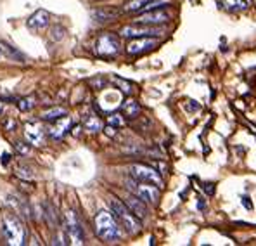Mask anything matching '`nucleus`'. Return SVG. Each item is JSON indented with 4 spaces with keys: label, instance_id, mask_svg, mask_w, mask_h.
Segmentation results:
<instances>
[{
    "label": "nucleus",
    "instance_id": "nucleus-1",
    "mask_svg": "<svg viewBox=\"0 0 256 246\" xmlns=\"http://www.w3.org/2000/svg\"><path fill=\"white\" fill-rule=\"evenodd\" d=\"M94 225H96V234L102 241L111 243V241H118L120 237H122V225H120L114 213H111V211L100 210L99 213L96 215Z\"/></svg>",
    "mask_w": 256,
    "mask_h": 246
},
{
    "label": "nucleus",
    "instance_id": "nucleus-2",
    "mask_svg": "<svg viewBox=\"0 0 256 246\" xmlns=\"http://www.w3.org/2000/svg\"><path fill=\"white\" fill-rule=\"evenodd\" d=\"M109 206H111V211L114 213L116 220L120 222V225H122L128 234L140 232L142 230L140 218L132 213V210L126 206L125 201H122V199H118V198H111L109 199Z\"/></svg>",
    "mask_w": 256,
    "mask_h": 246
},
{
    "label": "nucleus",
    "instance_id": "nucleus-3",
    "mask_svg": "<svg viewBox=\"0 0 256 246\" xmlns=\"http://www.w3.org/2000/svg\"><path fill=\"white\" fill-rule=\"evenodd\" d=\"M4 232H6V237L10 244H16V246L24 244L26 229L18 215L14 213L4 215Z\"/></svg>",
    "mask_w": 256,
    "mask_h": 246
},
{
    "label": "nucleus",
    "instance_id": "nucleus-4",
    "mask_svg": "<svg viewBox=\"0 0 256 246\" xmlns=\"http://www.w3.org/2000/svg\"><path fill=\"white\" fill-rule=\"evenodd\" d=\"M126 189L132 194L138 196L140 199H144L148 205H156L158 199H160V187L148 182H140V180H126Z\"/></svg>",
    "mask_w": 256,
    "mask_h": 246
},
{
    "label": "nucleus",
    "instance_id": "nucleus-5",
    "mask_svg": "<svg viewBox=\"0 0 256 246\" xmlns=\"http://www.w3.org/2000/svg\"><path fill=\"white\" fill-rule=\"evenodd\" d=\"M130 175H132V179H135V180L158 185L160 189L163 187V179H161L160 172H156V170L149 165H142V163L132 165L130 166Z\"/></svg>",
    "mask_w": 256,
    "mask_h": 246
},
{
    "label": "nucleus",
    "instance_id": "nucleus-6",
    "mask_svg": "<svg viewBox=\"0 0 256 246\" xmlns=\"http://www.w3.org/2000/svg\"><path fill=\"white\" fill-rule=\"evenodd\" d=\"M120 37L114 35V33H100L99 39L96 42V52L99 56H104V58H109V56H116L120 52Z\"/></svg>",
    "mask_w": 256,
    "mask_h": 246
},
{
    "label": "nucleus",
    "instance_id": "nucleus-7",
    "mask_svg": "<svg viewBox=\"0 0 256 246\" xmlns=\"http://www.w3.org/2000/svg\"><path fill=\"white\" fill-rule=\"evenodd\" d=\"M64 225H66V232L70 236V239L73 241L74 244H84L85 241V232L84 227L80 224V218L74 213L73 210H68L64 213Z\"/></svg>",
    "mask_w": 256,
    "mask_h": 246
},
{
    "label": "nucleus",
    "instance_id": "nucleus-8",
    "mask_svg": "<svg viewBox=\"0 0 256 246\" xmlns=\"http://www.w3.org/2000/svg\"><path fill=\"white\" fill-rule=\"evenodd\" d=\"M122 37L125 39H140V37H158L161 33H164L161 28H156V26H150V25H130V26H125L122 28Z\"/></svg>",
    "mask_w": 256,
    "mask_h": 246
},
{
    "label": "nucleus",
    "instance_id": "nucleus-9",
    "mask_svg": "<svg viewBox=\"0 0 256 246\" xmlns=\"http://www.w3.org/2000/svg\"><path fill=\"white\" fill-rule=\"evenodd\" d=\"M168 21H170V13L164 9L146 11L144 14L137 18V23H142V25H163V23Z\"/></svg>",
    "mask_w": 256,
    "mask_h": 246
},
{
    "label": "nucleus",
    "instance_id": "nucleus-10",
    "mask_svg": "<svg viewBox=\"0 0 256 246\" xmlns=\"http://www.w3.org/2000/svg\"><path fill=\"white\" fill-rule=\"evenodd\" d=\"M156 45H158V40L152 39V37H140V39H134L126 45V52L132 56L142 54V52H148L150 49H154Z\"/></svg>",
    "mask_w": 256,
    "mask_h": 246
},
{
    "label": "nucleus",
    "instance_id": "nucleus-11",
    "mask_svg": "<svg viewBox=\"0 0 256 246\" xmlns=\"http://www.w3.org/2000/svg\"><path fill=\"white\" fill-rule=\"evenodd\" d=\"M48 23H50V14H48L47 11H44V9H38L36 13H33L32 16L28 18L26 26H28L30 30H35V32H38V30L47 28Z\"/></svg>",
    "mask_w": 256,
    "mask_h": 246
},
{
    "label": "nucleus",
    "instance_id": "nucleus-12",
    "mask_svg": "<svg viewBox=\"0 0 256 246\" xmlns=\"http://www.w3.org/2000/svg\"><path fill=\"white\" fill-rule=\"evenodd\" d=\"M125 203H126V206L132 210V213L137 215L140 220L148 217V203H146L144 199L138 198V196H135V194H132V192H130V194L125 198Z\"/></svg>",
    "mask_w": 256,
    "mask_h": 246
},
{
    "label": "nucleus",
    "instance_id": "nucleus-13",
    "mask_svg": "<svg viewBox=\"0 0 256 246\" xmlns=\"http://www.w3.org/2000/svg\"><path fill=\"white\" fill-rule=\"evenodd\" d=\"M24 137L33 146H42L44 144V128L38 123H26L24 125Z\"/></svg>",
    "mask_w": 256,
    "mask_h": 246
},
{
    "label": "nucleus",
    "instance_id": "nucleus-14",
    "mask_svg": "<svg viewBox=\"0 0 256 246\" xmlns=\"http://www.w3.org/2000/svg\"><path fill=\"white\" fill-rule=\"evenodd\" d=\"M70 127H71L70 116H61V118L54 120V123L48 127V134H50V137H54V139H61V137H64V134L70 130Z\"/></svg>",
    "mask_w": 256,
    "mask_h": 246
},
{
    "label": "nucleus",
    "instance_id": "nucleus-15",
    "mask_svg": "<svg viewBox=\"0 0 256 246\" xmlns=\"http://www.w3.org/2000/svg\"><path fill=\"white\" fill-rule=\"evenodd\" d=\"M7 205L9 206H12L14 208V211L16 213H20V215H24V217H28V206H26V203H24V199H21V198H18V196H12V194H9L7 196Z\"/></svg>",
    "mask_w": 256,
    "mask_h": 246
},
{
    "label": "nucleus",
    "instance_id": "nucleus-16",
    "mask_svg": "<svg viewBox=\"0 0 256 246\" xmlns=\"http://www.w3.org/2000/svg\"><path fill=\"white\" fill-rule=\"evenodd\" d=\"M118 11L116 9H109V7H106V9H96L92 11V16L96 18L97 21H109V20H114L116 16H118Z\"/></svg>",
    "mask_w": 256,
    "mask_h": 246
},
{
    "label": "nucleus",
    "instance_id": "nucleus-17",
    "mask_svg": "<svg viewBox=\"0 0 256 246\" xmlns=\"http://www.w3.org/2000/svg\"><path fill=\"white\" fill-rule=\"evenodd\" d=\"M123 113H125V116H128V118H135L140 113V106H138L137 101L128 99L123 103Z\"/></svg>",
    "mask_w": 256,
    "mask_h": 246
},
{
    "label": "nucleus",
    "instance_id": "nucleus-18",
    "mask_svg": "<svg viewBox=\"0 0 256 246\" xmlns=\"http://www.w3.org/2000/svg\"><path fill=\"white\" fill-rule=\"evenodd\" d=\"M150 2V0H128L123 7L125 13H138V11H144L146 6Z\"/></svg>",
    "mask_w": 256,
    "mask_h": 246
},
{
    "label": "nucleus",
    "instance_id": "nucleus-19",
    "mask_svg": "<svg viewBox=\"0 0 256 246\" xmlns=\"http://www.w3.org/2000/svg\"><path fill=\"white\" fill-rule=\"evenodd\" d=\"M218 2L228 11H244L248 7V0H218Z\"/></svg>",
    "mask_w": 256,
    "mask_h": 246
},
{
    "label": "nucleus",
    "instance_id": "nucleus-20",
    "mask_svg": "<svg viewBox=\"0 0 256 246\" xmlns=\"http://www.w3.org/2000/svg\"><path fill=\"white\" fill-rule=\"evenodd\" d=\"M64 115H66V109L64 108H50L47 111H44L40 116H42V120H47V122H54V120L61 118Z\"/></svg>",
    "mask_w": 256,
    "mask_h": 246
},
{
    "label": "nucleus",
    "instance_id": "nucleus-21",
    "mask_svg": "<svg viewBox=\"0 0 256 246\" xmlns=\"http://www.w3.org/2000/svg\"><path fill=\"white\" fill-rule=\"evenodd\" d=\"M85 128L90 132H99L102 130V122H100V118H97V116H88V118L85 120Z\"/></svg>",
    "mask_w": 256,
    "mask_h": 246
},
{
    "label": "nucleus",
    "instance_id": "nucleus-22",
    "mask_svg": "<svg viewBox=\"0 0 256 246\" xmlns=\"http://www.w3.org/2000/svg\"><path fill=\"white\" fill-rule=\"evenodd\" d=\"M33 106H35V99H33V97H22V99L18 101V108H20L21 111H30Z\"/></svg>",
    "mask_w": 256,
    "mask_h": 246
},
{
    "label": "nucleus",
    "instance_id": "nucleus-23",
    "mask_svg": "<svg viewBox=\"0 0 256 246\" xmlns=\"http://www.w3.org/2000/svg\"><path fill=\"white\" fill-rule=\"evenodd\" d=\"M108 123L111 125V127H123L125 120H123V116L120 115V113H112V115L108 116Z\"/></svg>",
    "mask_w": 256,
    "mask_h": 246
},
{
    "label": "nucleus",
    "instance_id": "nucleus-24",
    "mask_svg": "<svg viewBox=\"0 0 256 246\" xmlns=\"http://www.w3.org/2000/svg\"><path fill=\"white\" fill-rule=\"evenodd\" d=\"M64 32H66V30H64L62 26H56V28L50 30V39L56 40V42L62 40L64 39Z\"/></svg>",
    "mask_w": 256,
    "mask_h": 246
},
{
    "label": "nucleus",
    "instance_id": "nucleus-25",
    "mask_svg": "<svg viewBox=\"0 0 256 246\" xmlns=\"http://www.w3.org/2000/svg\"><path fill=\"white\" fill-rule=\"evenodd\" d=\"M0 49H2V51H7V54H9V58H18V59H22V56L20 54V52L16 51V49L10 47V45H7V44H0Z\"/></svg>",
    "mask_w": 256,
    "mask_h": 246
},
{
    "label": "nucleus",
    "instance_id": "nucleus-26",
    "mask_svg": "<svg viewBox=\"0 0 256 246\" xmlns=\"http://www.w3.org/2000/svg\"><path fill=\"white\" fill-rule=\"evenodd\" d=\"M112 82H114L116 85L120 87V90H122V92H125V94H130V92H132V85H130L128 82L122 80V78H114Z\"/></svg>",
    "mask_w": 256,
    "mask_h": 246
},
{
    "label": "nucleus",
    "instance_id": "nucleus-27",
    "mask_svg": "<svg viewBox=\"0 0 256 246\" xmlns=\"http://www.w3.org/2000/svg\"><path fill=\"white\" fill-rule=\"evenodd\" d=\"M14 146H16V151H18V153H21V154H28V153H30V146H28V144H24V142H16Z\"/></svg>",
    "mask_w": 256,
    "mask_h": 246
},
{
    "label": "nucleus",
    "instance_id": "nucleus-28",
    "mask_svg": "<svg viewBox=\"0 0 256 246\" xmlns=\"http://www.w3.org/2000/svg\"><path fill=\"white\" fill-rule=\"evenodd\" d=\"M6 128H7V130H12V128H16V122H12V120H10V122H7Z\"/></svg>",
    "mask_w": 256,
    "mask_h": 246
},
{
    "label": "nucleus",
    "instance_id": "nucleus-29",
    "mask_svg": "<svg viewBox=\"0 0 256 246\" xmlns=\"http://www.w3.org/2000/svg\"><path fill=\"white\" fill-rule=\"evenodd\" d=\"M9 153H4V156H2V163L4 165H7V163H9Z\"/></svg>",
    "mask_w": 256,
    "mask_h": 246
},
{
    "label": "nucleus",
    "instance_id": "nucleus-30",
    "mask_svg": "<svg viewBox=\"0 0 256 246\" xmlns=\"http://www.w3.org/2000/svg\"><path fill=\"white\" fill-rule=\"evenodd\" d=\"M114 128H116V127H111V125H109V127L106 128L108 135H114Z\"/></svg>",
    "mask_w": 256,
    "mask_h": 246
},
{
    "label": "nucleus",
    "instance_id": "nucleus-31",
    "mask_svg": "<svg viewBox=\"0 0 256 246\" xmlns=\"http://www.w3.org/2000/svg\"><path fill=\"white\" fill-rule=\"evenodd\" d=\"M0 111H2V103H0Z\"/></svg>",
    "mask_w": 256,
    "mask_h": 246
},
{
    "label": "nucleus",
    "instance_id": "nucleus-32",
    "mask_svg": "<svg viewBox=\"0 0 256 246\" xmlns=\"http://www.w3.org/2000/svg\"><path fill=\"white\" fill-rule=\"evenodd\" d=\"M0 54H2V49H0Z\"/></svg>",
    "mask_w": 256,
    "mask_h": 246
}]
</instances>
